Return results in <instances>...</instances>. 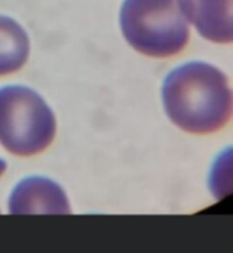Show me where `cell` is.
<instances>
[{
	"label": "cell",
	"mask_w": 233,
	"mask_h": 253,
	"mask_svg": "<svg viewBox=\"0 0 233 253\" xmlns=\"http://www.w3.org/2000/svg\"><path fill=\"white\" fill-rule=\"evenodd\" d=\"M178 3L202 38L215 43L232 42V0H178Z\"/></svg>",
	"instance_id": "5"
},
{
	"label": "cell",
	"mask_w": 233,
	"mask_h": 253,
	"mask_svg": "<svg viewBox=\"0 0 233 253\" xmlns=\"http://www.w3.org/2000/svg\"><path fill=\"white\" fill-rule=\"evenodd\" d=\"M12 214H67L70 206L66 192L51 179L32 176L21 180L11 194Z\"/></svg>",
	"instance_id": "4"
},
{
	"label": "cell",
	"mask_w": 233,
	"mask_h": 253,
	"mask_svg": "<svg viewBox=\"0 0 233 253\" xmlns=\"http://www.w3.org/2000/svg\"><path fill=\"white\" fill-rule=\"evenodd\" d=\"M162 100L168 118L187 133H215L232 118L227 78L203 61H190L174 69L164 81Z\"/></svg>",
	"instance_id": "1"
},
{
	"label": "cell",
	"mask_w": 233,
	"mask_h": 253,
	"mask_svg": "<svg viewBox=\"0 0 233 253\" xmlns=\"http://www.w3.org/2000/svg\"><path fill=\"white\" fill-rule=\"evenodd\" d=\"M5 171H6V163L2 158H0V176H2Z\"/></svg>",
	"instance_id": "7"
},
{
	"label": "cell",
	"mask_w": 233,
	"mask_h": 253,
	"mask_svg": "<svg viewBox=\"0 0 233 253\" xmlns=\"http://www.w3.org/2000/svg\"><path fill=\"white\" fill-rule=\"evenodd\" d=\"M121 29L135 51L155 58L172 57L189 42V26L178 0H125Z\"/></svg>",
	"instance_id": "2"
},
{
	"label": "cell",
	"mask_w": 233,
	"mask_h": 253,
	"mask_svg": "<svg viewBox=\"0 0 233 253\" xmlns=\"http://www.w3.org/2000/svg\"><path fill=\"white\" fill-rule=\"evenodd\" d=\"M30 54L26 30L12 18L0 15V76L18 72Z\"/></svg>",
	"instance_id": "6"
},
{
	"label": "cell",
	"mask_w": 233,
	"mask_h": 253,
	"mask_svg": "<svg viewBox=\"0 0 233 253\" xmlns=\"http://www.w3.org/2000/svg\"><path fill=\"white\" fill-rule=\"evenodd\" d=\"M57 119L46 101L32 88H0V143L20 157L43 152L54 140Z\"/></svg>",
	"instance_id": "3"
}]
</instances>
